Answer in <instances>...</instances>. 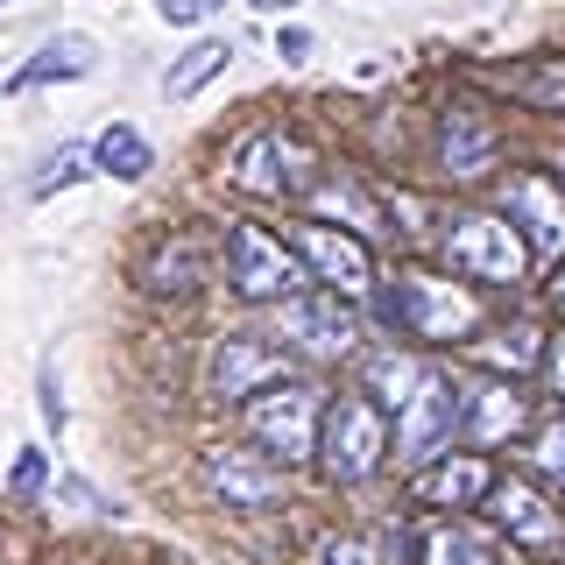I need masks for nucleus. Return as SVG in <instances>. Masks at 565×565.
<instances>
[{
  "label": "nucleus",
  "mask_w": 565,
  "mask_h": 565,
  "mask_svg": "<svg viewBox=\"0 0 565 565\" xmlns=\"http://www.w3.org/2000/svg\"><path fill=\"white\" fill-rule=\"evenodd\" d=\"M552 297H558V305H565V269H558V282H552Z\"/></svg>",
  "instance_id": "nucleus-35"
},
{
  "label": "nucleus",
  "mask_w": 565,
  "mask_h": 565,
  "mask_svg": "<svg viewBox=\"0 0 565 565\" xmlns=\"http://www.w3.org/2000/svg\"><path fill=\"white\" fill-rule=\"evenodd\" d=\"M452 431H459V382L446 367H424V382L396 403V459L431 467L438 452H452Z\"/></svg>",
  "instance_id": "nucleus-4"
},
{
  "label": "nucleus",
  "mask_w": 565,
  "mask_h": 565,
  "mask_svg": "<svg viewBox=\"0 0 565 565\" xmlns=\"http://www.w3.org/2000/svg\"><path fill=\"white\" fill-rule=\"evenodd\" d=\"M417 382H424V361H411V353H375V361H367V396L388 403V411H396Z\"/></svg>",
  "instance_id": "nucleus-21"
},
{
  "label": "nucleus",
  "mask_w": 565,
  "mask_h": 565,
  "mask_svg": "<svg viewBox=\"0 0 565 565\" xmlns=\"http://www.w3.org/2000/svg\"><path fill=\"white\" fill-rule=\"evenodd\" d=\"M318 459H326V473L340 488L375 481L382 459H388V417H382V403H367V396H340V403H332V411L318 417Z\"/></svg>",
  "instance_id": "nucleus-2"
},
{
  "label": "nucleus",
  "mask_w": 565,
  "mask_h": 565,
  "mask_svg": "<svg viewBox=\"0 0 565 565\" xmlns=\"http://www.w3.org/2000/svg\"><path fill=\"white\" fill-rule=\"evenodd\" d=\"M93 64H99V43L85 29H64V35H50V43L35 50V64L14 71V93H35V85H71V78H85Z\"/></svg>",
  "instance_id": "nucleus-17"
},
{
  "label": "nucleus",
  "mask_w": 565,
  "mask_h": 565,
  "mask_svg": "<svg viewBox=\"0 0 565 565\" xmlns=\"http://www.w3.org/2000/svg\"><path fill=\"white\" fill-rule=\"evenodd\" d=\"M93 163H99L106 177H120V184H135V177H149V170H156V149L128 128V120H114V128L93 141Z\"/></svg>",
  "instance_id": "nucleus-20"
},
{
  "label": "nucleus",
  "mask_w": 565,
  "mask_h": 565,
  "mask_svg": "<svg viewBox=\"0 0 565 565\" xmlns=\"http://www.w3.org/2000/svg\"><path fill=\"white\" fill-rule=\"evenodd\" d=\"M78 177H85V149H57V156H50V163H43V177H35V184H29V199H50V191L78 184Z\"/></svg>",
  "instance_id": "nucleus-25"
},
{
  "label": "nucleus",
  "mask_w": 565,
  "mask_h": 565,
  "mask_svg": "<svg viewBox=\"0 0 565 565\" xmlns=\"http://www.w3.org/2000/svg\"><path fill=\"white\" fill-rule=\"evenodd\" d=\"M234 64V43H220V35H205V43H191L184 57H177L170 71H163V99H191V93H205L220 71Z\"/></svg>",
  "instance_id": "nucleus-19"
},
{
  "label": "nucleus",
  "mask_w": 565,
  "mask_h": 565,
  "mask_svg": "<svg viewBox=\"0 0 565 565\" xmlns=\"http://www.w3.org/2000/svg\"><path fill=\"white\" fill-rule=\"evenodd\" d=\"M43 424L64 431V396H57V375H50V367H43Z\"/></svg>",
  "instance_id": "nucleus-31"
},
{
  "label": "nucleus",
  "mask_w": 565,
  "mask_h": 565,
  "mask_svg": "<svg viewBox=\"0 0 565 565\" xmlns=\"http://www.w3.org/2000/svg\"><path fill=\"white\" fill-rule=\"evenodd\" d=\"M226 282H234V297H247V305H282V297H297V282H305V262H297L269 226L234 220V234H226Z\"/></svg>",
  "instance_id": "nucleus-3"
},
{
  "label": "nucleus",
  "mask_w": 565,
  "mask_h": 565,
  "mask_svg": "<svg viewBox=\"0 0 565 565\" xmlns=\"http://www.w3.org/2000/svg\"><path fill=\"white\" fill-rule=\"evenodd\" d=\"M305 50H311L305 29H282V35H276V57H305Z\"/></svg>",
  "instance_id": "nucleus-32"
},
{
  "label": "nucleus",
  "mask_w": 565,
  "mask_h": 565,
  "mask_svg": "<svg viewBox=\"0 0 565 565\" xmlns=\"http://www.w3.org/2000/svg\"><path fill=\"white\" fill-rule=\"evenodd\" d=\"M502 220L523 226V247H537V255H565V184H558V177H544V170L509 177Z\"/></svg>",
  "instance_id": "nucleus-12"
},
{
  "label": "nucleus",
  "mask_w": 565,
  "mask_h": 565,
  "mask_svg": "<svg viewBox=\"0 0 565 565\" xmlns=\"http://www.w3.org/2000/svg\"><path fill=\"white\" fill-rule=\"evenodd\" d=\"M226 177L255 199H282V191H305L311 184V149L290 141L282 128H255L226 149Z\"/></svg>",
  "instance_id": "nucleus-7"
},
{
  "label": "nucleus",
  "mask_w": 565,
  "mask_h": 565,
  "mask_svg": "<svg viewBox=\"0 0 565 565\" xmlns=\"http://www.w3.org/2000/svg\"><path fill=\"white\" fill-rule=\"evenodd\" d=\"M382 318L411 340H467L481 332V305H473L459 282H438V276H388L382 290Z\"/></svg>",
  "instance_id": "nucleus-1"
},
{
  "label": "nucleus",
  "mask_w": 565,
  "mask_h": 565,
  "mask_svg": "<svg viewBox=\"0 0 565 565\" xmlns=\"http://www.w3.org/2000/svg\"><path fill=\"white\" fill-rule=\"evenodd\" d=\"M311 565H388V558H382L367 537H326V544L311 552Z\"/></svg>",
  "instance_id": "nucleus-26"
},
{
  "label": "nucleus",
  "mask_w": 565,
  "mask_h": 565,
  "mask_svg": "<svg viewBox=\"0 0 565 565\" xmlns=\"http://www.w3.org/2000/svg\"><path fill=\"white\" fill-rule=\"evenodd\" d=\"M276 382H282V353L262 340V332H220V340H212V367H205L212 403H247Z\"/></svg>",
  "instance_id": "nucleus-9"
},
{
  "label": "nucleus",
  "mask_w": 565,
  "mask_h": 565,
  "mask_svg": "<svg viewBox=\"0 0 565 565\" xmlns=\"http://www.w3.org/2000/svg\"><path fill=\"white\" fill-rule=\"evenodd\" d=\"M488 516H494V530H509L516 552H565V509H552V494L537 481H494Z\"/></svg>",
  "instance_id": "nucleus-10"
},
{
  "label": "nucleus",
  "mask_w": 565,
  "mask_h": 565,
  "mask_svg": "<svg viewBox=\"0 0 565 565\" xmlns=\"http://www.w3.org/2000/svg\"><path fill=\"white\" fill-rule=\"evenodd\" d=\"M220 8H226V0H156V14H163L170 29H199L205 14H220Z\"/></svg>",
  "instance_id": "nucleus-29"
},
{
  "label": "nucleus",
  "mask_w": 565,
  "mask_h": 565,
  "mask_svg": "<svg viewBox=\"0 0 565 565\" xmlns=\"http://www.w3.org/2000/svg\"><path fill=\"white\" fill-rule=\"evenodd\" d=\"M537 332L530 326H509V332H488L481 340V361H494V367H509V375H523V367H537Z\"/></svg>",
  "instance_id": "nucleus-22"
},
{
  "label": "nucleus",
  "mask_w": 565,
  "mask_h": 565,
  "mask_svg": "<svg viewBox=\"0 0 565 565\" xmlns=\"http://www.w3.org/2000/svg\"><path fill=\"white\" fill-rule=\"evenodd\" d=\"M446 262L473 282H516L530 247L502 212H452L446 220Z\"/></svg>",
  "instance_id": "nucleus-5"
},
{
  "label": "nucleus",
  "mask_w": 565,
  "mask_h": 565,
  "mask_svg": "<svg viewBox=\"0 0 565 565\" xmlns=\"http://www.w3.org/2000/svg\"><path fill=\"white\" fill-rule=\"evenodd\" d=\"M247 8H262V14H276V8H290V0H247Z\"/></svg>",
  "instance_id": "nucleus-34"
},
{
  "label": "nucleus",
  "mask_w": 565,
  "mask_h": 565,
  "mask_svg": "<svg viewBox=\"0 0 565 565\" xmlns=\"http://www.w3.org/2000/svg\"><path fill=\"white\" fill-rule=\"evenodd\" d=\"M290 255L305 262V269H318L332 282V290H367V282H375V262H367V247L353 241V234H340V226H326V220H305L290 234Z\"/></svg>",
  "instance_id": "nucleus-13"
},
{
  "label": "nucleus",
  "mask_w": 565,
  "mask_h": 565,
  "mask_svg": "<svg viewBox=\"0 0 565 565\" xmlns=\"http://www.w3.org/2000/svg\"><path fill=\"white\" fill-rule=\"evenodd\" d=\"M199 488L220 509H269L282 494V467H269V452H241V446H212L199 459Z\"/></svg>",
  "instance_id": "nucleus-11"
},
{
  "label": "nucleus",
  "mask_w": 565,
  "mask_h": 565,
  "mask_svg": "<svg viewBox=\"0 0 565 565\" xmlns=\"http://www.w3.org/2000/svg\"><path fill=\"white\" fill-rule=\"evenodd\" d=\"M0 8H8V0H0Z\"/></svg>",
  "instance_id": "nucleus-37"
},
{
  "label": "nucleus",
  "mask_w": 565,
  "mask_h": 565,
  "mask_svg": "<svg viewBox=\"0 0 565 565\" xmlns=\"http://www.w3.org/2000/svg\"><path fill=\"white\" fill-rule=\"evenodd\" d=\"M64 565H93V558H64Z\"/></svg>",
  "instance_id": "nucleus-36"
},
{
  "label": "nucleus",
  "mask_w": 565,
  "mask_h": 565,
  "mask_svg": "<svg viewBox=\"0 0 565 565\" xmlns=\"http://www.w3.org/2000/svg\"><path fill=\"white\" fill-rule=\"evenodd\" d=\"M417 565H494V544L473 523H431L417 537Z\"/></svg>",
  "instance_id": "nucleus-18"
},
{
  "label": "nucleus",
  "mask_w": 565,
  "mask_h": 565,
  "mask_svg": "<svg viewBox=\"0 0 565 565\" xmlns=\"http://www.w3.org/2000/svg\"><path fill=\"white\" fill-rule=\"evenodd\" d=\"M523 99H544V106H565V71H523V78H509Z\"/></svg>",
  "instance_id": "nucleus-28"
},
{
  "label": "nucleus",
  "mask_w": 565,
  "mask_h": 565,
  "mask_svg": "<svg viewBox=\"0 0 565 565\" xmlns=\"http://www.w3.org/2000/svg\"><path fill=\"white\" fill-rule=\"evenodd\" d=\"M494 149H502V135H494L473 106H446V120H438V156H446V170L459 177V184L488 177L494 170Z\"/></svg>",
  "instance_id": "nucleus-14"
},
{
  "label": "nucleus",
  "mask_w": 565,
  "mask_h": 565,
  "mask_svg": "<svg viewBox=\"0 0 565 565\" xmlns=\"http://www.w3.org/2000/svg\"><path fill=\"white\" fill-rule=\"evenodd\" d=\"M276 332L290 340L297 353H311V361H340V353L361 347V318L340 290H318V297H282L276 305Z\"/></svg>",
  "instance_id": "nucleus-8"
},
{
  "label": "nucleus",
  "mask_w": 565,
  "mask_h": 565,
  "mask_svg": "<svg viewBox=\"0 0 565 565\" xmlns=\"http://www.w3.org/2000/svg\"><path fill=\"white\" fill-rule=\"evenodd\" d=\"M191 282H199V247L191 241H177L149 262V290H191Z\"/></svg>",
  "instance_id": "nucleus-23"
},
{
  "label": "nucleus",
  "mask_w": 565,
  "mask_h": 565,
  "mask_svg": "<svg viewBox=\"0 0 565 565\" xmlns=\"http://www.w3.org/2000/svg\"><path fill=\"white\" fill-rule=\"evenodd\" d=\"M488 488H494V467L481 452H438V467L417 481V502H431V509H481L488 502Z\"/></svg>",
  "instance_id": "nucleus-16"
},
{
  "label": "nucleus",
  "mask_w": 565,
  "mask_h": 565,
  "mask_svg": "<svg viewBox=\"0 0 565 565\" xmlns=\"http://www.w3.org/2000/svg\"><path fill=\"white\" fill-rule=\"evenodd\" d=\"M523 396L509 382H473V388H459V431L473 438V446H502V438H516L523 431Z\"/></svg>",
  "instance_id": "nucleus-15"
},
{
  "label": "nucleus",
  "mask_w": 565,
  "mask_h": 565,
  "mask_svg": "<svg viewBox=\"0 0 565 565\" xmlns=\"http://www.w3.org/2000/svg\"><path fill=\"white\" fill-rule=\"evenodd\" d=\"M552 375H558V396H565V340L552 347Z\"/></svg>",
  "instance_id": "nucleus-33"
},
{
  "label": "nucleus",
  "mask_w": 565,
  "mask_h": 565,
  "mask_svg": "<svg viewBox=\"0 0 565 565\" xmlns=\"http://www.w3.org/2000/svg\"><path fill=\"white\" fill-rule=\"evenodd\" d=\"M43 473H50V459L35 446H22V459H14V473H8V494L14 502H35V494H43Z\"/></svg>",
  "instance_id": "nucleus-27"
},
{
  "label": "nucleus",
  "mask_w": 565,
  "mask_h": 565,
  "mask_svg": "<svg viewBox=\"0 0 565 565\" xmlns=\"http://www.w3.org/2000/svg\"><path fill=\"white\" fill-rule=\"evenodd\" d=\"M537 473H552V481L565 488V417L552 424V431L537 438Z\"/></svg>",
  "instance_id": "nucleus-30"
},
{
  "label": "nucleus",
  "mask_w": 565,
  "mask_h": 565,
  "mask_svg": "<svg viewBox=\"0 0 565 565\" xmlns=\"http://www.w3.org/2000/svg\"><path fill=\"white\" fill-rule=\"evenodd\" d=\"M318 417H326L318 388L311 382H290V375H282L276 388H262V396H247V431H255V446L262 452H282V459L318 452Z\"/></svg>",
  "instance_id": "nucleus-6"
},
{
  "label": "nucleus",
  "mask_w": 565,
  "mask_h": 565,
  "mask_svg": "<svg viewBox=\"0 0 565 565\" xmlns=\"http://www.w3.org/2000/svg\"><path fill=\"white\" fill-rule=\"evenodd\" d=\"M311 199H318V212H340V220H353V226H361V234H375V205H367L353 184H340V177H326V184H318Z\"/></svg>",
  "instance_id": "nucleus-24"
}]
</instances>
